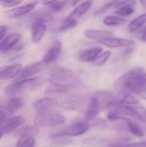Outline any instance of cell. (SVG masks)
<instances>
[{"label": "cell", "instance_id": "34", "mask_svg": "<svg viewBox=\"0 0 146 147\" xmlns=\"http://www.w3.org/2000/svg\"><path fill=\"white\" fill-rule=\"evenodd\" d=\"M22 3V1H15V0H1L0 1V4L3 7L11 8V9L19 6Z\"/></svg>", "mask_w": 146, "mask_h": 147}, {"label": "cell", "instance_id": "23", "mask_svg": "<svg viewBox=\"0 0 146 147\" xmlns=\"http://www.w3.org/2000/svg\"><path fill=\"white\" fill-rule=\"evenodd\" d=\"M23 105H24L23 100L21 97L15 96V97H12L11 99L9 100L6 108L9 111V113L12 115V114L19 111L20 109H22Z\"/></svg>", "mask_w": 146, "mask_h": 147}, {"label": "cell", "instance_id": "13", "mask_svg": "<svg viewBox=\"0 0 146 147\" xmlns=\"http://www.w3.org/2000/svg\"><path fill=\"white\" fill-rule=\"evenodd\" d=\"M61 51H62V44L59 40H54L51 46L49 47L48 50L46 51V53L44 55L43 58V63L46 64H51L54 61H56L60 54H61Z\"/></svg>", "mask_w": 146, "mask_h": 147}, {"label": "cell", "instance_id": "5", "mask_svg": "<svg viewBox=\"0 0 146 147\" xmlns=\"http://www.w3.org/2000/svg\"><path fill=\"white\" fill-rule=\"evenodd\" d=\"M65 122V117L59 113L37 114L34 119V126L37 127H55L61 126Z\"/></svg>", "mask_w": 146, "mask_h": 147}, {"label": "cell", "instance_id": "27", "mask_svg": "<svg viewBox=\"0 0 146 147\" xmlns=\"http://www.w3.org/2000/svg\"><path fill=\"white\" fill-rule=\"evenodd\" d=\"M124 22L125 19L119 16H108L103 19V23L107 26H120Z\"/></svg>", "mask_w": 146, "mask_h": 147}, {"label": "cell", "instance_id": "20", "mask_svg": "<svg viewBox=\"0 0 146 147\" xmlns=\"http://www.w3.org/2000/svg\"><path fill=\"white\" fill-rule=\"evenodd\" d=\"M83 35L90 40H96L97 41L102 40L105 38L111 37L112 33L107 30H99V29H86L83 32Z\"/></svg>", "mask_w": 146, "mask_h": 147}, {"label": "cell", "instance_id": "4", "mask_svg": "<svg viewBox=\"0 0 146 147\" xmlns=\"http://www.w3.org/2000/svg\"><path fill=\"white\" fill-rule=\"evenodd\" d=\"M90 96L85 95H71L63 98L59 102L60 108L66 110L77 111V112H86Z\"/></svg>", "mask_w": 146, "mask_h": 147}, {"label": "cell", "instance_id": "15", "mask_svg": "<svg viewBox=\"0 0 146 147\" xmlns=\"http://www.w3.org/2000/svg\"><path fill=\"white\" fill-rule=\"evenodd\" d=\"M22 64H14L11 65H6L0 68V80H9L15 78H18L22 70Z\"/></svg>", "mask_w": 146, "mask_h": 147}, {"label": "cell", "instance_id": "16", "mask_svg": "<svg viewBox=\"0 0 146 147\" xmlns=\"http://www.w3.org/2000/svg\"><path fill=\"white\" fill-rule=\"evenodd\" d=\"M21 39L20 33H12L7 35L0 43V52L7 53L10 51Z\"/></svg>", "mask_w": 146, "mask_h": 147}, {"label": "cell", "instance_id": "3", "mask_svg": "<svg viewBox=\"0 0 146 147\" xmlns=\"http://www.w3.org/2000/svg\"><path fill=\"white\" fill-rule=\"evenodd\" d=\"M45 82L46 79L41 77H35L22 81H15L7 85L4 88V92L9 96H14L25 91H29L38 89L40 86H42Z\"/></svg>", "mask_w": 146, "mask_h": 147}, {"label": "cell", "instance_id": "2", "mask_svg": "<svg viewBox=\"0 0 146 147\" xmlns=\"http://www.w3.org/2000/svg\"><path fill=\"white\" fill-rule=\"evenodd\" d=\"M48 81L52 84L70 86L74 89L78 88L83 84V82L77 74L67 68H59L56 70L50 76Z\"/></svg>", "mask_w": 146, "mask_h": 147}, {"label": "cell", "instance_id": "21", "mask_svg": "<svg viewBox=\"0 0 146 147\" xmlns=\"http://www.w3.org/2000/svg\"><path fill=\"white\" fill-rule=\"evenodd\" d=\"M93 2L92 1H85L83 3H81L79 5H77L70 14L69 17L71 18H74V19H77L82 17L83 16H84L89 9H90L91 5H92Z\"/></svg>", "mask_w": 146, "mask_h": 147}, {"label": "cell", "instance_id": "22", "mask_svg": "<svg viewBox=\"0 0 146 147\" xmlns=\"http://www.w3.org/2000/svg\"><path fill=\"white\" fill-rule=\"evenodd\" d=\"M146 24V12L134 18L128 25V29L131 33H135L141 30Z\"/></svg>", "mask_w": 146, "mask_h": 147}, {"label": "cell", "instance_id": "18", "mask_svg": "<svg viewBox=\"0 0 146 147\" xmlns=\"http://www.w3.org/2000/svg\"><path fill=\"white\" fill-rule=\"evenodd\" d=\"M102 53V48L101 47H95L83 51L79 55V59L83 62H94L96 59Z\"/></svg>", "mask_w": 146, "mask_h": 147}, {"label": "cell", "instance_id": "8", "mask_svg": "<svg viewBox=\"0 0 146 147\" xmlns=\"http://www.w3.org/2000/svg\"><path fill=\"white\" fill-rule=\"evenodd\" d=\"M33 107L37 114H46L54 112V110L60 106L59 102L56 99L51 97H44L34 102Z\"/></svg>", "mask_w": 146, "mask_h": 147}, {"label": "cell", "instance_id": "26", "mask_svg": "<svg viewBox=\"0 0 146 147\" xmlns=\"http://www.w3.org/2000/svg\"><path fill=\"white\" fill-rule=\"evenodd\" d=\"M77 3V1H54V3L49 6L50 9H52L54 12L62 11L65 9L74 5Z\"/></svg>", "mask_w": 146, "mask_h": 147}, {"label": "cell", "instance_id": "7", "mask_svg": "<svg viewBox=\"0 0 146 147\" xmlns=\"http://www.w3.org/2000/svg\"><path fill=\"white\" fill-rule=\"evenodd\" d=\"M89 125L88 123H85L84 121H78L69 126L63 131L52 134L51 137H65L66 138V137L80 136L85 134L89 130Z\"/></svg>", "mask_w": 146, "mask_h": 147}, {"label": "cell", "instance_id": "9", "mask_svg": "<svg viewBox=\"0 0 146 147\" xmlns=\"http://www.w3.org/2000/svg\"><path fill=\"white\" fill-rule=\"evenodd\" d=\"M24 122L25 119L21 115H15L7 118L0 122V133L2 134V135L7 134L22 127Z\"/></svg>", "mask_w": 146, "mask_h": 147}, {"label": "cell", "instance_id": "17", "mask_svg": "<svg viewBox=\"0 0 146 147\" xmlns=\"http://www.w3.org/2000/svg\"><path fill=\"white\" fill-rule=\"evenodd\" d=\"M47 27L46 23L40 22H34L32 25V41L39 43L44 37Z\"/></svg>", "mask_w": 146, "mask_h": 147}, {"label": "cell", "instance_id": "19", "mask_svg": "<svg viewBox=\"0 0 146 147\" xmlns=\"http://www.w3.org/2000/svg\"><path fill=\"white\" fill-rule=\"evenodd\" d=\"M74 90V88L70 86H65V85H59V84H50L46 87L45 90V95L47 96H59V95H64L71 90Z\"/></svg>", "mask_w": 146, "mask_h": 147}, {"label": "cell", "instance_id": "14", "mask_svg": "<svg viewBox=\"0 0 146 147\" xmlns=\"http://www.w3.org/2000/svg\"><path fill=\"white\" fill-rule=\"evenodd\" d=\"M38 2H32V3H26L24 5H21V6H17L15 8H13L11 9H9L7 11H5V16H7L9 18H19L22 17L28 13H30L37 5Z\"/></svg>", "mask_w": 146, "mask_h": 147}, {"label": "cell", "instance_id": "36", "mask_svg": "<svg viewBox=\"0 0 146 147\" xmlns=\"http://www.w3.org/2000/svg\"><path fill=\"white\" fill-rule=\"evenodd\" d=\"M137 37H138L140 40H142V41H144V42H146V26L145 27H144V28L139 31V33L138 34Z\"/></svg>", "mask_w": 146, "mask_h": 147}, {"label": "cell", "instance_id": "6", "mask_svg": "<svg viewBox=\"0 0 146 147\" xmlns=\"http://www.w3.org/2000/svg\"><path fill=\"white\" fill-rule=\"evenodd\" d=\"M126 117H132L146 123V109L137 105H122L114 108Z\"/></svg>", "mask_w": 146, "mask_h": 147}, {"label": "cell", "instance_id": "35", "mask_svg": "<svg viewBox=\"0 0 146 147\" xmlns=\"http://www.w3.org/2000/svg\"><path fill=\"white\" fill-rule=\"evenodd\" d=\"M11 114L9 113V111L7 109L6 107L0 105V122L3 121V120L7 119L6 117H8L9 115H10Z\"/></svg>", "mask_w": 146, "mask_h": 147}, {"label": "cell", "instance_id": "32", "mask_svg": "<svg viewBox=\"0 0 146 147\" xmlns=\"http://www.w3.org/2000/svg\"><path fill=\"white\" fill-rule=\"evenodd\" d=\"M111 55H112V53H111L110 51H104V52H102L96 59V60L93 62V65H96V66H102V65H103L109 59Z\"/></svg>", "mask_w": 146, "mask_h": 147}, {"label": "cell", "instance_id": "40", "mask_svg": "<svg viewBox=\"0 0 146 147\" xmlns=\"http://www.w3.org/2000/svg\"><path fill=\"white\" fill-rule=\"evenodd\" d=\"M139 3L143 6V8L146 9V0H143V1H140Z\"/></svg>", "mask_w": 146, "mask_h": 147}, {"label": "cell", "instance_id": "25", "mask_svg": "<svg viewBox=\"0 0 146 147\" xmlns=\"http://www.w3.org/2000/svg\"><path fill=\"white\" fill-rule=\"evenodd\" d=\"M34 22H51L53 20V16L48 12H44V11H36L34 12L31 16H30Z\"/></svg>", "mask_w": 146, "mask_h": 147}, {"label": "cell", "instance_id": "38", "mask_svg": "<svg viewBox=\"0 0 146 147\" xmlns=\"http://www.w3.org/2000/svg\"><path fill=\"white\" fill-rule=\"evenodd\" d=\"M127 147H146V142H136L128 144Z\"/></svg>", "mask_w": 146, "mask_h": 147}, {"label": "cell", "instance_id": "37", "mask_svg": "<svg viewBox=\"0 0 146 147\" xmlns=\"http://www.w3.org/2000/svg\"><path fill=\"white\" fill-rule=\"evenodd\" d=\"M7 32V26L6 25H0V43L5 38V34Z\"/></svg>", "mask_w": 146, "mask_h": 147}, {"label": "cell", "instance_id": "28", "mask_svg": "<svg viewBox=\"0 0 146 147\" xmlns=\"http://www.w3.org/2000/svg\"><path fill=\"white\" fill-rule=\"evenodd\" d=\"M77 19L74 18H71V17H66L65 19L63 20V22H61V24L59 27V31L60 32H65L67 31L69 29L73 28L75 26H77Z\"/></svg>", "mask_w": 146, "mask_h": 147}, {"label": "cell", "instance_id": "12", "mask_svg": "<svg viewBox=\"0 0 146 147\" xmlns=\"http://www.w3.org/2000/svg\"><path fill=\"white\" fill-rule=\"evenodd\" d=\"M101 103L99 102V99L96 95L91 96L89 98V102L85 112L84 115V122L85 123H90L98 115L100 109H101Z\"/></svg>", "mask_w": 146, "mask_h": 147}, {"label": "cell", "instance_id": "39", "mask_svg": "<svg viewBox=\"0 0 146 147\" xmlns=\"http://www.w3.org/2000/svg\"><path fill=\"white\" fill-rule=\"evenodd\" d=\"M128 144L126 143H114L109 145L108 147H127Z\"/></svg>", "mask_w": 146, "mask_h": 147}, {"label": "cell", "instance_id": "24", "mask_svg": "<svg viewBox=\"0 0 146 147\" xmlns=\"http://www.w3.org/2000/svg\"><path fill=\"white\" fill-rule=\"evenodd\" d=\"M38 134H39V128L36 126H31V125H26V126L20 127L16 133V134L19 135V137L28 136V137H34V138Z\"/></svg>", "mask_w": 146, "mask_h": 147}, {"label": "cell", "instance_id": "30", "mask_svg": "<svg viewBox=\"0 0 146 147\" xmlns=\"http://www.w3.org/2000/svg\"><path fill=\"white\" fill-rule=\"evenodd\" d=\"M34 146H35V140L34 137L22 136L19 137L15 147H34Z\"/></svg>", "mask_w": 146, "mask_h": 147}, {"label": "cell", "instance_id": "11", "mask_svg": "<svg viewBox=\"0 0 146 147\" xmlns=\"http://www.w3.org/2000/svg\"><path fill=\"white\" fill-rule=\"evenodd\" d=\"M44 66H45V64L43 63V61L34 62L26 65L25 67L22 68L20 75L17 78V81H22V80L34 78V75H36L44 68Z\"/></svg>", "mask_w": 146, "mask_h": 147}, {"label": "cell", "instance_id": "31", "mask_svg": "<svg viewBox=\"0 0 146 147\" xmlns=\"http://www.w3.org/2000/svg\"><path fill=\"white\" fill-rule=\"evenodd\" d=\"M133 11H134L133 5L126 4V5H123V6L117 8V9L115 10V13L119 16L121 17V16H129L133 13Z\"/></svg>", "mask_w": 146, "mask_h": 147}, {"label": "cell", "instance_id": "33", "mask_svg": "<svg viewBox=\"0 0 146 147\" xmlns=\"http://www.w3.org/2000/svg\"><path fill=\"white\" fill-rule=\"evenodd\" d=\"M107 117H108V120L113 121H126L128 122V121H130L126 116L123 115L121 113H120L119 111H117V110H115V109L110 110V111L108 113Z\"/></svg>", "mask_w": 146, "mask_h": 147}, {"label": "cell", "instance_id": "29", "mask_svg": "<svg viewBox=\"0 0 146 147\" xmlns=\"http://www.w3.org/2000/svg\"><path fill=\"white\" fill-rule=\"evenodd\" d=\"M127 127H128V129L129 131L135 136L137 137H143L145 135V132H144V129L142 128V127L140 125H139L137 122H134V121H129L127 122Z\"/></svg>", "mask_w": 146, "mask_h": 147}, {"label": "cell", "instance_id": "1", "mask_svg": "<svg viewBox=\"0 0 146 147\" xmlns=\"http://www.w3.org/2000/svg\"><path fill=\"white\" fill-rule=\"evenodd\" d=\"M116 85L120 92L146 97V72L142 68L132 69L119 78Z\"/></svg>", "mask_w": 146, "mask_h": 147}, {"label": "cell", "instance_id": "10", "mask_svg": "<svg viewBox=\"0 0 146 147\" xmlns=\"http://www.w3.org/2000/svg\"><path fill=\"white\" fill-rule=\"evenodd\" d=\"M98 43L108 47L109 48H119V47H128L135 44V41L130 39L120 38V37H108L102 40L97 41Z\"/></svg>", "mask_w": 146, "mask_h": 147}]
</instances>
